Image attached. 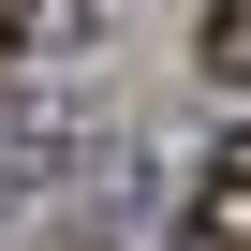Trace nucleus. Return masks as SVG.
Returning <instances> with one entry per match:
<instances>
[{
    "instance_id": "f257e3e1",
    "label": "nucleus",
    "mask_w": 251,
    "mask_h": 251,
    "mask_svg": "<svg viewBox=\"0 0 251 251\" xmlns=\"http://www.w3.org/2000/svg\"><path fill=\"white\" fill-rule=\"evenodd\" d=\"M192 236H207V251H251V118L192 163Z\"/></svg>"
},
{
    "instance_id": "f03ea898",
    "label": "nucleus",
    "mask_w": 251,
    "mask_h": 251,
    "mask_svg": "<svg viewBox=\"0 0 251 251\" xmlns=\"http://www.w3.org/2000/svg\"><path fill=\"white\" fill-rule=\"evenodd\" d=\"M192 59L222 89H251V0H207V15H192Z\"/></svg>"
},
{
    "instance_id": "7ed1b4c3",
    "label": "nucleus",
    "mask_w": 251,
    "mask_h": 251,
    "mask_svg": "<svg viewBox=\"0 0 251 251\" xmlns=\"http://www.w3.org/2000/svg\"><path fill=\"white\" fill-rule=\"evenodd\" d=\"M0 45H15V0H0Z\"/></svg>"
}]
</instances>
